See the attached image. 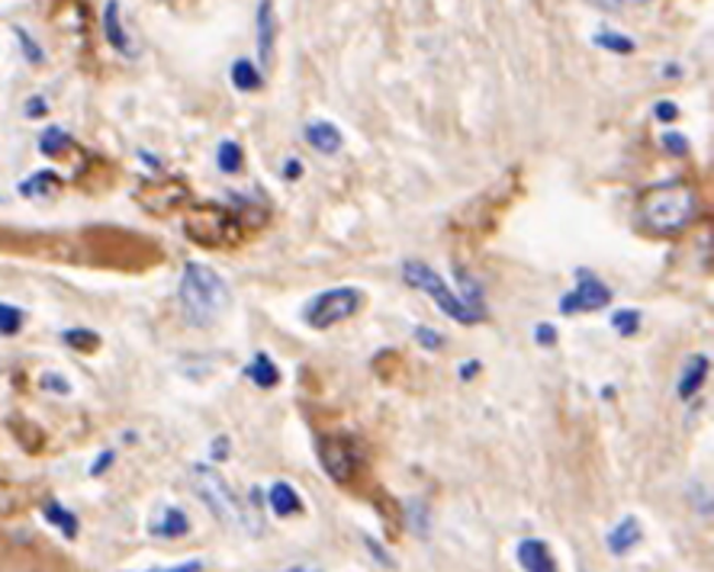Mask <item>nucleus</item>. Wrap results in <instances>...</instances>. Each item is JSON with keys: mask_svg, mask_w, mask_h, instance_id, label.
Listing matches in <instances>:
<instances>
[{"mask_svg": "<svg viewBox=\"0 0 714 572\" xmlns=\"http://www.w3.org/2000/svg\"><path fill=\"white\" fill-rule=\"evenodd\" d=\"M640 216H644V222H647L650 232H657V235H679L699 216V194L689 184H682V180L650 187L644 194V200H640Z\"/></svg>", "mask_w": 714, "mask_h": 572, "instance_id": "1", "label": "nucleus"}, {"mask_svg": "<svg viewBox=\"0 0 714 572\" xmlns=\"http://www.w3.org/2000/svg\"><path fill=\"white\" fill-rule=\"evenodd\" d=\"M177 296H180V306L194 326H212L229 309V299H232L229 284L212 267L197 264V261H190L184 267Z\"/></svg>", "mask_w": 714, "mask_h": 572, "instance_id": "2", "label": "nucleus"}, {"mask_svg": "<svg viewBox=\"0 0 714 572\" xmlns=\"http://www.w3.org/2000/svg\"><path fill=\"white\" fill-rule=\"evenodd\" d=\"M403 284L425 293L444 316H451V319L461 322V326H473V322L483 319V309H480V306H470L466 299H461L451 286L444 284V277H441L438 271H431V267L421 264V261H406V264H403Z\"/></svg>", "mask_w": 714, "mask_h": 572, "instance_id": "3", "label": "nucleus"}, {"mask_svg": "<svg viewBox=\"0 0 714 572\" xmlns=\"http://www.w3.org/2000/svg\"><path fill=\"white\" fill-rule=\"evenodd\" d=\"M190 486L200 495V502L210 508L212 515L226 525V528H249V515L239 502L235 490L229 486V480L207 463H194L190 466Z\"/></svg>", "mask_w": 714, "mask_h": 572, "instance_id": "4", "label": "nucleus"}, {"mask_svg": "<svg viewBox=\"0 0 714 572\" xmlns=\"http://www.w3.org/2000/svg\"><path fill=\"white\" fill-rule=\"evenodd\" d=\"M184 232L190 242L207 248H222L235 245L242 229H239V219L222 209V206H197L184 216Z\"/></svg>", "mask_w": 714, "mask_h": 572, "instance_id": "5", "label": "nucleus"}, {"mask_svg": "<svg viewBox=\"0 0 714 572\" xmlns=\"http://www.w3.org/2000/svg\"><path fill=\"white\" fill-rule=\"evenodd\" d=\"M361 306H364V293L358 286H332L306 306V326L326 331L351 319Z\"/></svg>", "mask_w": 714, "mask_h": 572, "instance_id": "6", "label": "nucleus"}, {"mask_svg": "<svg viewBox=\"0 0 714 572\" xmlns=\"http://www.w3.org/2000/svg\"><path fill=\"white\" fill-rule=\"evenodd\" d=\"M316 450H319V463H322V470H326L329 480H336V483H351V480L358 476V470H361V453H358V448H354L348 438L326 435V438H319Z\"/></svg>", "mask_w": 714, "mask_h": 572, "instance_id": "7", "label": "nucleus"}, {"mask_svg": "<svg viewBox=\"0 0 714 572\" xmlns=\"http://www.w3.org/2000/svg\"><path fill=\"white\" fill-rule=\"evenodd\" d=\"M612 302V289L602 284L598 277H592L589 271L576 274V286L560 299V312L563 316H580V312H598Z\"/></svg>", "mask_w": 714, "mask_h": 572, "instance_id": "8", "label": "nucleus"}, {"mask_svg": "<svg viewBox=\"0 0 714 572\" xmlns=\"http://www.w3.org/2000/svg\"><path fill=\"white\" fill-rule=\"evenodd\" d=\"M708 367H712V361L705 358V354H692L689 361H685V367L679 373V380H675V393H679V399H695L699 393H702V386H705V380H708Z\"/></svg>", "mask_w": 714, "mask_h": 572, "instance_id": "9", "label": "nucleus"}, {"mask_svg": "<svg viewBox=\"0 0 714 572\" xmlns=\"http://www.w3.org/2000/svg\"><path fill=\"white\" fill-rule=\"evenodd\" d=\"M515 557H518V566L525 572H557L553 553L547 550L545 540H535V537L521 540L518 550H515Z\"/></svg>", "mask_w": 714, "mask_h": 572, "instance_id": "10", "label": "nucleus"}, {"mask_svg": "<svg viewBox=\"0 0 714 572\" xmlns=\"http://www.w3.org/2000/svg\"><path fill=\"white\" fill-rule=\"evenodd\" d=\"M277 45V16H274V0H261L257 7V55L267 65L274 58Z\"/></svg>", "mask_w": 714, "mask_h": 572, "instance_id": "11", "label": "nucleus"}, {"mask_svg": "<svg viewBox=\"0 0 714 572\" xmlns=\"http://www.w3.org/2000/svg\"><path fill=\"white\" fill-rule=\"evenodd\" d=\"M103 33H107V42H110L120 55H135L127 26H123L120 0H107V7H103Z\"/></svg>", "mask_w": 714, "mask_h": 572, "instance_id": "12", "label": "nucleus"}, {"mask_svg": "<svg viewBox=\"0 0 714 572\" xmlns=\"http://www.w3.org/2000/svg\"><path fill=\"white\" fill-rule=\"evenodd\" d=\"M640 540H644V528H640V521H637L634 515H628V518H622V521L612 528V534H608V550H612L615 557H622V553L634 550Z\"/></svg>", "mask_w": 714, "mask_h": 572, "instance_id": "13", "label": "nucleus"}, {"mask_svg": "<svg viewBox=\"0 0 714 572\" xmlns=\"http://www.w3.org/2000/svg\"><path fill=\"white\" fill-rule=\"evenodd\" d=\"M306 142L319 152V155H336L338 148H341V129L336 123H309L306 125Z\"/></svg>", "mask_w": 714, "mask_h": 572, "instance_id": "14", "label": "nucleus"}, {"mask_svg": "<svg viewBox=\"0 0 714 572\" xmlns=\"http://www.w3.org/2000/svg\"><path fill=\"white\" fill-rule=\"evenodd\" d=\"M267 502H271V508H274L277 518H290V515H296L303 508V502H299V495H296L290 483H274L271 492H267Z\"/></svg>", "mask_w": 714, "mask_h": 572, "instance_id": "15", "label": "nucleus"}, {"mask_svg": "<svg viewBox=\"0 0 714 572\" xmlns=\"http://www.w3.org/2000/svg\"><path fill=\"white\" fill-rule=\"evenodd\" d=\"M257 389H274L281 383V370L274 367V361L267 354H254V361L245 367Z\"/></svg>", "mask_w": 714, "mask_h": 572, "instance_id": "16", "label": "nucleus"}, {"mask_svg": "<svg viewBox=\"0 0 714 572\" xmlns=\"http://www.w3.org/2000/svg\"><path fill=\"white\" fill-rule=\"evenodd\" d=\"M232 84H235V90H245V94H252L261 87V72L254 68L249 58H239L235 65H232Z\"/></svg>", "mask_w": 714, "mask_h": 572, "instance_id": "17", "label": "nucleus"}, {"mask_svg": "<svg viewBox=\"0 0 714 572\" xmlns=\"http://www.w3.org/2000/svg\"><path fill=\"white\" fill-rule=\"evenodd\" d=\"M152 531L162 534V537H184V534L190 531V521H187V515L180 508H168L162 515V525H155Z\"/></svg>", "mask_w": 714, "mask_h": 572, "instance_id": "18", "label": "nucleus"}, {"mask_svg": "<svg viewBox=\"0 0 714 572\" xmlns=\"http://www.w3.org/2000/svg\"><path fill=\"white\" fill-rule=\"evenodd\" d=\"M216 164L222 174H239L242 170V145L239 142H222L216 152Z\"/></svg>", "mask_w": 714, "mask_h": 572, "instance_id": "19", "label": "nucleus"}, {"mask_svg": "<svg viewBox=\"0 0 714 572\" xmlns=\"http://www.w3.org/2000/svg\"><path fill=\"white\" fill-rule=\"evenodd\" d=\"M592 42H595L598 48H605V52H615V55H630V52L637 48L634 40H628L625 33H598Z\"/></svg>", "mask_w": 714, "mask_h": 572, "instance_id": "20", "label": "nucleus"}, {"mask_svg": "<svg viewBox=\"0 0 714 572\" xmlns=\"http://www.w3.org/2000/svg\"><path fill=\"white\" fill-rule=\"evenodd\" d=\"M72 145V135L65 129H48L43 139H40V152L43 155H58Z\"/></svg>", "mask_w": 714, "mask_h": 572, "instance_id": "21", "label": "nucleus"}, {"mask_svg": "<svg viewBox=\"0 0 714 572\" xmlns=\"http://www.w3.org/2000/svg\"><path fill=\"white\" fill-rule=\"evenodd\" d=\"M52 187H58V177H55V174H36V177H30V180L20 187V194H23V197H43Z\"/></svg>", "mask_w": 714, "mask_h": 572, "instance_id": "22", "label": "nucleus"}, {"mask_svg": "<svg viewBox=\"0 0 714 572\" xmlns=\"http://www.w3.org/2000/svg\"><path fill=\"white\" fill-rule=\"evenodd\" d=\"M612 326H615V331H622L625 338H630V334L640 331V312L637 309H618L612 316Z\"/></svg>", "mask_w": 714, "mask_h": 572, "instance_id": "23", "label": "nucleus"}, {"mask_svg": "<svg viewBox=\"0 0 714 572\" xmlns=\"http://www.w3.org/2000/svg\"><path fill=\"white\" fill-rule=\"evenodd\" d=\"M62 338H65L68 348H78V351H94V348L100 344V338H97L94 331H85V328H72V331H65Z\"/></svg>", "mask_w": 714, "mask_h": 572, "instance_id": "24", "label": "nucleus"}, {"mask_svg": "<svg viewBox=\"0 0 714 572\" xmlns=\"http://www.w3.org/2000/svg\"><path fill=\"white\" fill-rule=\"evenodd\" d=\"M23 328V312L17 306L0 302V334H17Z\"/></svg>", "mask_w": 714, "mask_h": 572, "instance_id": "25", "label": "nucleus"}, {"mask_svg": "<svg viewBox=\"0 0 714 572\" xmlns=\"http://www.w3.org/2000/svg\"><path fill=\"white\" fill-rule=\"evenodd\" d=\"M45 515L52 518V525H58V528H62V531L68 534V537H75V534H78V525H75V515H68V512H65L62 505H55V502H52V505L45 508Z\"/></svg>", "mask_w": 714, "mask_h": 572, "instance_id": "26", "label": "nucleus"}, {"mask_svg": "<svg viewBox=\"0 0 714 572\" xmlns=\"http://www.w3.org/2000/svg\"><path fill=\"white\" fill-rule=\"evenodd\" d=\"M416 338H419V344L425 348V351H441V348H444V338H441L435 328L419 326L416 328Z\"/></svg>", "mask_w": 714, "mask_h": 572, "instance_id": "27", "label": "nucleus"}, {"mask_svg": "<svg viewBox=\"0 0 714 572\" xmlns=\"http://www.w3.org/2000/svg\"><path fill=\"white\" fill-rule=\"evenodd\" d=\"M660 142H663V148H667V152H672V155H685V152H689V142H685L679 132H663V135H660Z\"/></svg>", "mask_w": 714, "mask_h": 572, "instance_id": "28", "label": "nucleus"}, {"mask_svg": "<svg viewBox=\"0 0 714 572\" xmlns=\"http://www.w3.org/2000/svg\"><path fill=\"white\" fill-rule=\"evenodd\" d=\"M653 117H657V120H663V123H672V120L679 117V107H675L672 100H660V103L653 107Z\"/></svg>", "mask_w": 714, "mask_h": 572, "instance_id": "29", "label": "nucleus"}, {"mask_svg": "<svg viewBox=\"0 0 714 572\" xmlns=\"http://www.w3.org/2000/svg\"><path fill=\"white\" fill-rule=\"evenodd\" d=\"M17 40L23 42V48H26V55H30V62H43V52L36 48V42L26 36V30H17Z\"/></svg>", "mask_w": 714, "mask_h": 572, "instance_id": "30", "label": "nucleus"}, {"mask_svg": "<svg viewBox=\"0 0 714 572\" xmlns=\"http://www.w3.org/2000/svg\"><path fill=\"white\" fill-rule=\"evenodd\" d=\"M535 338H538V344H557V328L547 326V322H541V326L535 328Z\"/></svg>", "mask_w": 714, "mask_h": 572, "instance_id": "31", "label": "nucleus"}, {"mask_svg": "<svg viewBox=\"0 0 714 572\" xmlns=\"http://www.w3.org/2000/svg\"><path fill=\"white\" fill-rule=\"evenodd\" d=\"M26 117H30V120H40V117H45V100H43V97H33V100L26 103Z\"/></svg>", "mask_w": 714, "mask_h": 572, "instance_id": "32", "label": "nucleus"}, {"mask_svg": "<svg viewBox=\"0 0 714 572\" xmlns=\"http://www.w3.org/2000/svg\"><path fill=\"white\" fill-rule=\"evenodd\" d=\"M43 386H45V389H58V393H72V386H68L65 380L52 376V373H48V376H43Z\"/></svg>", "mask_w": 714, "mask_h": 572, "instance_id": "33", "label": "nucleus"}, {"mask_svg": "<svg viewBox=\"0 0 714 572\" xmlns=\"http://www.w3.org/2000/svg\"><path fill=\"white\" fill-rule=\"evenodd\" d=\"M303 174V164H299V158H290V162L284 164V177H299Z\"/></svg>", "mask_w": 714, "mask_h": 572, "instance_id": "34", "label": "nucleus"}, {"mask_svg": "<svg viewBox=\"0 0 714 572\" xmlns=\"http://www.w3.org/2000/svg\"><path fill=\"white\" fill-rule=\"evenodd\" d=\"M155 572H204V563H184V566H174V570H155Z\"/></svg>", "mask_w": 714, "mask_h": 572, "instance_id": "35", "label": "nucleus"}, {"mask_svg": "<svg viewBox=\"0 0 714 572\" xmlns=\"http://www.w3.org/2000/svg\"><path fill=\"white\" fill-rule=\"evenodd\" d=\"M107 463H113V453H103V457H100V460H97V463H94V470H90V473H94V476H100V473H103V466H107Z\"/></svg>", "mask_w": 714, "mask_h": 572, "instance_id": "36", "label": "nucleus"}, {"mask_svg": "<svg viewBox=\"0 0 714 572\" xmlns=\"http://www.w3.org/2000/svg\"><path fill=\"white\" fill-rule=\"evenodd\" d=\"M226 453H229V441H226V438H216V450H212V457L222 460Z\"/></svg>", "mask_w": 714, "mask_h": 572, "instance_id": "37", "label": "nucleus"}, {"mask_svg": "<svg viewBox=\"0 0 714 572\" xmlns=\"http://www.w3.org/2000/svg\"><path fill=\"white\" fill-rule=\"evenodd\" d=\"M476 367H480L476 361H473V364H461V376H463V380H466V376H473V373H476Z\"/></svg>", "mask_w": 714, "mask_h": 572, "instance_id": "38", "label": "nucleus"}, {"mask_svg": "<svg viewBox=\"0 0 714 572\" xmlns=\"http://www.w3.org/2000/svg\"><path fill=\"white\" fill-rule=\"evenodd\" d=\"M281 572H312L309 566H290V570H281Z\"/></svg>", "mask_w": 714, "mask_h": 572, "instance_id": "39", "label": "nucleus"}, {"mask_svg": "<svg viewBox=\"0 0 714 572\" xmlns=\"http://www.w3.org/2000/svg\"><path fill=\"white\" fill-rule=\"evenodd\" d=\"M637 3H640V0H637Z\"/></svg>", "mask_w": 714, "mask_h": 572, "instance_id": "40", "label": "nucleus"}]
</instances>
